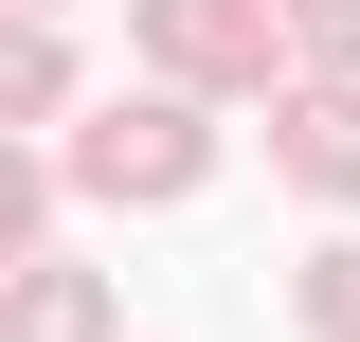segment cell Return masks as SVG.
I'll return each mask as SVG.
<instances>
[{
	"mask_svg": "<svg viewBox=\"0 0 360 342\" xmlns=\"http://www.w3.org/2000/svg\"><path fill=\"white\" fill-rule=\"evenodd\" d=\"M198 163H217V144H198V108H108V127L72 144V180H108V198H180Z\"/></svg>",
	"mask_w": 360,
	"mask_h": 342,
	"instance_id": "6da1fadb",
	"label": "cell"
},
{
	"mask_svg": "<svg viewBox=\"0 0 360 342\" xmlns=\"http://www.w3.org/2000/svg\"><path fill=\"white\" fill-rule=\"evenodd\" d=\"M162 72H270V0H144Z\"/></svg>",
	"mask_w": 360,
	"mask_h": 342,
	"instance_id": "7a4b0ae2",
	"label": "cell"
},
{
	"mask_svg": "<svg viewBox=\"0 0 360 342\" xmlns=\"http://www.w3.org/2000/svg\"><path fill=\"white\" fill-rule=\"evenodd\" d=\"M0 342H108V289L90 270H18L0 289Z\"/></svg>",
	"mask_w": 360,
	"mask_h": 342,
	"instance_id": "3957f363",
	"label": "cell"
},
{
	"mask_svg": "<svg viewBox=\"0 0 360 342\" xmlns=\"http://www.w3.org/2000/svg\"><path fill=\"white\" fill-rule=\"evenodd\" d=\"M288 180H307V198H360V108H342V90L288 108Z\"/></svg>",
	"mask_w": 360,
	"mask_h": 342,
	"instance_id": "277c9868",
	"label": "cell"
},
{
	"mask_svg": "<svg viewBox=\"0 0 360 342\" xmlns=\"http://www.w3.org/2000/svg\"><path fill=\"white\" fill-rule=\"evenodd\" d=\"M54 90H72V54L37 37V0H0V127H37Z\"/></svg>",
	"mask_w": 360,
	"mask_h": 342,
	"instance_id": "5b68a950",
	"label": "cell"
},
{
	"mask_svg": "<svg viewBox=\"0 0 360 342\" xmlns=\"http://www.w3.org/2000/svg\"><path fill=\"white\" fill-rule=\"evenodd\" d=\"M307 324H324V342H360V253H324V270H307Z\"/></svg>",
	"mask_w": 360,
	"mask_h": 342,
	"instance_id": "8992f818",
	"label": "cell"
},
{
	"mask_svg": "<svg viewBox=\"0 0 360 342\" xmlns=\"http://www.w3.org/2000/svg\"><path fill=\"white\" fill-rule=\"evenodd\" d=\"M18 234H37V163L0 144V253H18Z\"/></svg>",
	"mask_w": 360,
	"mask_h": 342,
	"instance_id": "52a82bcc",
	"label": "cell"
},
{
	"mask_svg": "<svg viewBox=\"0 0 360 342\" xmlns=\"http://www.w3.org/2000/svg\"><path fill=\"white\" fill-rule=\"evenodd\" d=\"M288 18H307V37H324V54H360V0H288Z\"/></svg>",
	"mask_w": 360,
	"mask_h": 342,
	"instance_id": "ba28073f",
	"label": "cell"
}]
</instances>
